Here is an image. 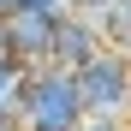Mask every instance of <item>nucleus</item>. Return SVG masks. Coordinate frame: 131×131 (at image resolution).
<instances>
[{
  "instance_id": "0eeeda50",
  "label": "nucleus",
  "mask_w": 131,
  "mask_h": 131,
  "mask_svg": "<svg viewBox=\"0 0 131 131\" xmlns=\"http://www.w3.org/2000/svg\"><path fill=\"white\" fill-rule=\"evenodd\" d=\"M12 6H72V0H12Z\"/></svg>"
},
{
  "instance_id": "20e7f679",
  "label": "nucleus",
  "mask_w": 131,
  "mask_h": 131,
  "mask_svg": "<svg viewBox=\"0 0 131 131\" xmlns=\"http://www.w3.org/2000/svg\"><path fill=\"white\" fill-rule=\"evenodd\" d=\"M101 48H107V42H101V30H95V18L78 12V6H66V12H60V30H54V60H48V66L78 72V66H90Z\"/></svg>"
},
{
  "instance_id": "7ed1b4c3",
  "label": "nucleus",
  "mask_w": 131,
  "mask_h": 131,
  "mask_svg": "<svg viewBox=\"0 0 131 131\" xmlns=\"http://www.w3.org/2000/svg\"><path fill=\"white\" fill-rule=\"evenodd\" d=\"M66 6H12L6 12V48L18 66H48L54 60V30Z\"/></svg>"
},
{
  "instance_id": "423d86ee",
  "label": "nucleus",
  "mask_w": 131,
  "mask_h": 131,
  "mask_svg": "<svg viewBox=\"0 0 131 131\" xmlns=\"http://www.w3.org/2000/svg\"><path fill=\"white\" fill-rule=\"evenodd\" d=\"M78 131H131V119H83Z\"/></svg>"
},
{
  "instance_id": "1a4fd4ad",
  "label": "nucleus",
  "mask_w": 131,
  "mask_h": 131,
  "mask_svg": "<svg viewBox=\"0 0 131 131\" xmlns=\"http://www.w3.org/2000/svg\"><path fill=\"white\" fill-rule=\"evenodd\" d=\"M72 6H78V12H90V6H107V0H72Z\"/></svg>"
},
{
  "instance_id": "9d476101",
  "label": "nucleus",
  "mask_w": 131,
  "mask_h": 131,
  "mask_svg": "<svg viewBox=\"0 0 131 131\" xmlns=\"http://www.w3.org/2000/svg\"><path fill=\"white\" fill-rule=\"evenodd\" d=\"M125 54H131V48H125Z\"/></svg>"
},
{
  "instance_id": "f03ea898",
  "label": "nucleus",
  "mask_w": 131,
  "mask_h": 131,
  "mask_svg": "<svg viewBox=\"0 0 131 131\" xmlns=\"http://www.w3.org/2000/svg\"><path fill=\"white\" fill-rule=\"evenodd\" d=\"M78 95L90 119H131V60L119 48H101L90 66H78Z\"/></svg>"
},
{
  "instance_id": "6e6552de",
  "label": "nucleus",
  "mask_w": 131,
  "mask_h": 131,
  "mask_svg": "<svg viewBox=\"0 0 131 131\" xmlns=\"http://www.w3.org/2000/svg\"><path fill=\"white\" fill-rule=\"evenodd\" d=\"M0 60H12V48H6V18H0Z\"/></svg>"
},
{
  "instance_id": "f257e3e1",
  "label": "nucleus",
  "mask_w": 131,
  "mask_h": 131,
  "mask_svg": "<svg viewBox=\"0 0 131 131\" xmlns=\"http://www.w3.org/2000/svg\"><path fill=\"white\" fill-rule=\"evenodd\" d=\"M83 119V95H78V72L66 66H24V95H18V125L24 131H78Z\"/></svg>"
},
{
  "instance_id": "39448f33",
  "label": "nucleus",
  "mask_w": 131,
  "mask_h": 131,
  "mask_svg": "<svg viewBox=\"0 0 131 131\" xmlns=\"http://www.w3.org/2000/svg\"><path fill=\"white\" fill-rule=\"evenodd\" d=\"M18 95H24V66L0 60V119H18Z\"/></svg>"
}]
</instances>
